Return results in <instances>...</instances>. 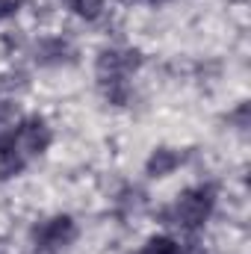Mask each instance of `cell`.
<instances>
[{
	"instance_id": "obj_9",
	"label": "cell",
	"mask_w": 251,
	"mask_h": 254,
	"mask_svg": "<svg viewBox=\"0 0 251 254\" xmlns=\"http://www.w3.org/2000/svg\"><path fill=\"white\" fill-rule=\"evenodd\" d=\"M151 3H163V0H151Z\"/></svg>"
},
{
	"instance_id": "obj_1",
	"label": "cell",
	"mask_w": 251,
	"mask_h": 254,
	"mask_svg": "<svg viewBox=\"0 0 251 254\" xmlns=\"http://www.w3.org/2000/svg\"><path fill=\"white\" fill-rule=\"evenodd\" d=\"M213 213V190L207 187H195V190H187L172 207V219L175 225L187 228V231H195L201 228Z\"/></svg>"
},
{
	"instance_id": "obj_2",
	"label": "cell",
	"mask_w": 251,
	"mask_h": 254,
	"mask_svg": "<svg viewBox=\"0 0 251 254\" xmlns=\"http://www.w3.org/2000/svg\"><path fill=\"white\" fill-rule=\"evenodd\" d=\"M12 142H15V148L30 160V157H36V154L48 151V145H51V127L45 125L42 119H27V122H21V125L15 127Z\"/></svg>"
},
{
	"instance_id": "obj_5",
	"label": "cell",
	"mask_w": 251,
	"mask_h": 254,
	"mask_svg": "<svg viewBox=\"0 0 251 254\" xmlns=\"http://www.w3.org/2000/svg\"><path fill=\"white\" fill-rule=\"evenodd\" d=\"M178 166H181V154H178V151H169V148H160V151H154L151 160H148V175L163 178V175L175 172Z\"/></svg>"
},
{
	"instance_id": "obj_3",
	"label": "cell",
	"mask_w": 251,
	"mask_h": 254,
	"mask_svg": "<svg viewBox=\"0 0 251 254\" xmlns=\"http://www.w3.org/2000/svg\"><path fill=\"white\" fill-rule=\"evenodd\" d=\"M74 234H77V228H74V222L68 216H54V219L42 222L33 231V237H36V243L42 249H63L74 240Z\"/></svg>"
},
{
	"instance_id": "obj_4",
	"label": "cell",
	"mask_w": 251,
	"mask_h": 254,
	"mask_svg": "<svg viewBox=\"0 0 251 254\" xmlns=\"http://www.w3.org/2000/svg\"><path fill=\"white\" fill-rule=\"evenodd\" d=\"M24 166H27V157L15 148L12 136H9V139H3V142H0V181L15 178Z\"/></svg>"
},
{
	"instance_id": "obj_7",
	"label": "cell",
	"mask_w": 251,
	"mask_h": 254,
	"mask_svg": "<svg viewBox=\"0 0 251 254\" xmlns=\"http://www.w3.org/2000/svg\"><path fill=\"white\" fill-rule=\"evenodd\" d=\"M71 9L86 21H95L104 9V0H71Z\"/></svg>"
},
{
	"instance_id": "obj_8",
	"label": "cell",
	"mask_w": 251,
	"mask_h": 254,
	"mask_svg": "<svg viewBox=\"0 0 251 254\" xmlns=\"http://www.w3.org/2000/svg\"><path fill=\"white\" fill-rule=\"evenodd\" d=\"M21 3H24V0H0V21L9 18V15H15V12L21 9Z\"/></svg>"
},
{
	"instance_id": "obj_6",
	"label": "cell",
	"mask_w": 251,
	"mask_h": 254,
	"mask_svg": "<svg viewBox=\"0 0 251 254\" xmlns=\"http://www.w3.org/2000/svg\"><path fill=\"white\" fill-rule=\"evenodd\" d=\"M136 254H178V243L169 237H154L145 243V249H139Z\"/></svg>"
}]
</instances>
